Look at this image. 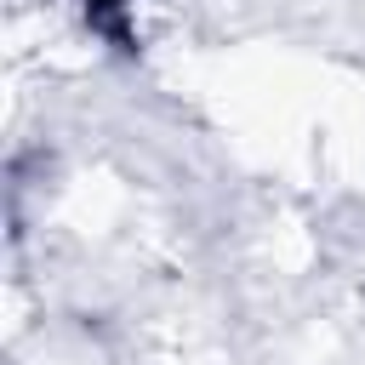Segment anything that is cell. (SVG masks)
Listing matches in <instances>:
<instances>
[{"label":"cell","mask_w":365,"mask_h":365,"mask_svg":"<svg viewBox=\"0 0 365 365\" xmlns=\"http://www.w3.org/2000/svg\"><path fill=\"white\" fill-rule=\"evenodd\" d=\"M80 11H86V23H91V34L97 40H108L114 51H137V29H131V0H80Z\"/></svg>","instance_id":"1"}]
</instances>
